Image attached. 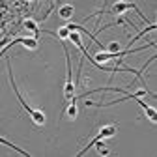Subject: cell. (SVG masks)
<instances>
[{
  "label": "cell",
  "mask_w": 157,
  "mask_h": 157,
  "mask_svg": "<svg viewBox=\"0 0 157 157\" xmlns=\"http://www.w3.org/2000/svg\"><path fill=\"white\" fill-rule=\"evenodd\" d=\"M8 69H10V78H11V86H13V90H15V94H17V97H19V101H21V105H23V109H26L28 110V114L34 118V122L36 124H39V125H41V124H45V118H43V114L41 112H39V110H34V109H30L26 103H25V99H23V97H21V94H19V88L15 86V81H13V73H11V66H8Z\"/></svg>",
  "instance_id": "obj_1"
},
{
  "label": "cell",
  "mask_w": 157,
  "mask_h": 157,
  "mask_svg": "<svg viewBox=\"0 0 157 157\" xmlns=\"http://www.w3.org/2000/svg\"><path fill=\"white\" fill-rule=\"evenodd\" d=\"M155 47V43H148L144 47H139V49H125L124 52H101V54H97L95 58V62H103V60H110V58H120L124 54H131V52H136V51H144V49H150V47Z\"/></svg>",
  "instance_id": "obj_2"
},
{
  "label": "cell",
  "mask_w": 157,
  "mask_h": 157,
  "mask_svg": "<svg viewBox=\"0 0 157 157\" xmlns=\"http://www.w3.org/2000/svg\"><path fill=\"white\" fill-rule=\"evenodd\" d=\"M114 133H116V129H114V127H105V129H103V131H101L99 135H97L95 139H94V140H92V142H90V144H88V146H86V148H84L82 151H81V153H78V157H81V155H84V153H86V151H88V150H90V148L94 146V142H95V140H101V139H105V136H112Z\"/></svg>",
  "instance_id": "obj_3"
},
{
  "label": "cell",
  "mask_w": 157,
  "mask_h": 157,
  "mask_svg": "<svg viewBox=\"0 0 157 157\" xmlns=\"http://www.w3.org/2000/svg\"><path fill=\"white\" fill-rule=\"evenodd\" d=\"M15 43H25L28 49H36L37 47V43H36V39H30V37H19V39H13V41H10L8 45H6V49H2V54L8 51V49H11Z\"/></svg>",
  "instance_id": "obj_4"
},
{
  "label": "cell",
  "mask_w": 157,
  "mask_h": 157,
  "mask_svg": "<svg viewBox=\"0 0 157 157\" xmlns=\"http://www.w3.org/2000/svg\"><path fill=\"white\" fill-rule=\"evenodd\" d=\"M0 142H2L4 146H10L11 150H15V151H19V153H23V155H30V153H26V151H23V150H19V146H13V144H10L6 139H0Z\"/></svg>",
  "instance_id": "obj_5"
},
{
  "label": "cell",
  "mask_w": 157,
  "mask_h": 157,
  "mask_svg": "<svg viewBox=\"0 0 157 157\" xmlns=\"http://www.w3.org/2000/svg\"><path fill=\"white\" fill-rule=\"evenodd\" d=\"M71 11H73V8H71V6H66V8H62V10H60V15H62L64 19H69Z\"/></svg>",
  "instance_id": "obj_6"
},
{
  "label": "cell",
  "mask_w": 157,
  "mask_h": 157,
  "mask_svg": "<svg viewBox=\"0 0 157 157\" xmlns=\"http://www.w3.org/2000/svg\"><path fill=\"white\" fill-rule=\"evenodd\" d=\"M25 28H28V30H34V34H36V36L39 34V30H37L36 23H32V21H25Z\"/></svg>",
  "instance_id": "obj_7"
},
{
  "label": "cell",
  "mask_w": 157,
  "mask_h": 157,
  "mask_svg": "<svg viewBox=\"0 0 157 157\" xmlns=\"http://www.w3.org/2000/svg\"><path fill=\"white\" fill-rule=\"evenodd\" d=\"M58 36H60V37H66V36H69V30H67V28H62L60 32H58Z\"/></svg>",
  "instance_id": "obj_8"
},
{
  "label": "cell",
  "mask_w": 157,
  "mask_h": 157,
  "mask_svg": "<svg viewBox=\"0 0 157 157\" xmlns=\"http://www.w3.org/2000/svg\"><path fill=\"white\" fill-rule=\"evenodd\" d=\"M75 103H71V107H69V116H75Z\"/></svg>",
  "instance_id": "obj_9"
}]
</instances>
